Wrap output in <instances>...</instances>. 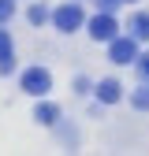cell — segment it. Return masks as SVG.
Returning <instances> with one entry per match:
<instances>
[{
  "mask_svg": "<svg viewBox=\"0 0 149 156\" xmlns=\"http://www.w3.org/2000/svg\"><path fill=\"white\" fill-rule=\"evenodd\" d=\"M138 37H116V41H108V60L112 63H138Z\"/></svg>",
  "mask_w": 149,
  "mask_h": 156,
  "instance_id": "6da1fadb",
  "label": "cell"
},
{
  "mask_svg": "<svg viewBox=\"0 0 149 156\" xmlns=\"http://www.w3.org/2000/svg\"><path fill=\"white\" fill-rule=\"evenodd\" d=\"M89 37H93V41H116V37H119V23H116V15H112V11L93 15V19H89Z\"/></svg>",
  "mask_w": 149,
  "mask_h": 156,
  "instance_id": "7a4b0ae2",
  "label": "cell"
},
{
  "mask_svg": "<svg viewBox=\"0 0 149 156\" xmlns=\"http://www.w3.org/2000/svg\"><path fill=\"white\" fill-rule=\"evenodd\" d=\"M19 86H23V93H30V97H45V93L52 89V74H49L45 67H30Z\"/></svg>",
  "mask_w": 149,
  "mask_h": 156,
  "instance_id": "3957f363",
  "label": "cell"
},
{
  "mask_svg": "<svg viewBox=\"0 0 149 156\" xmlns=\"http://www.w3.org/2000/svg\"><path fill=\"white\" fill-rule=\"evenodd\" d=\"M52 23H56V30H60V34H74V30L86 23V15H82L78 4H64V8H56Z\"/></svg>",
  "mask_w": 149,
  "mask_h": 156,
  "instance_id": "277c9868",
  "label": "cell"
},
{
  "mask_svg": "<svg viewBox=\"0 0 149 156\" xmlns=\"http://www.w3.org/2000/svg\"><path fill=\"white\" fill-rule=\"evenodd\" d=\"M119 97H123V86L116 82V78H101L97 82V101L101 104H116Z\"/></svg>",
  "mask_w": 149,
  "mask_h": 156,
  "instance_id": "5b68a950",
  "label": "cell"
},
{
  "mask_svg": "<svg viewBox=\"0 0 149 156\" xmlns=\"http://www.w3.org/2000/svg\"><path fill=\"white\" fill-rule=\"evenodd\" d=\"M34 119L41 123V126H52L56 119H60V108H56V104H49V101H41V104L34 108Z\"/></svg>",
  "mask_w": 149,
  "mask_h": 156,
  "instance_id": "8992f818",
  "label": "cell"
},
{
  "mask_svg": "<svg viewBox=\"0 0 149 156\" xmlns=\"http://www.w3.org/2000/svg\"><path fill=\"white\" fill-rule=\"evenodd\" d=\"M130 34L138 37V41H149V15L142 11V15H130V26H127Z\"/></svg>",
  "mask_w": 149,
  "mask_h": 156,
  "instance_id": "52a82bcc",
  "label": "cell"
},
{
  "mask_svg": "<svg viewBox=\"0 0 149 156\" xmlns=\"http://www.w3.org/2000/svg\"><path fill=\"white\" fill-rule=\"evenodd\" d=\"M11 34L8 30H0V71H11Z\"/></svg>",
  "mask_w": 149,
  "mask_h": 156,
  "instance_id": "ba28073f",
  "label": "cell"
},
{
  "mask_svg": "<svg viewBox=\"0 0 149 156\" xmlns=\"http://www.w3.org/2000/svg\"><path fill=\"white\" fill-rule=\"evenodd\" d=\"M134 108H142V112H149V86H142V89H134Z\"/></svg>",
  "mask_w": 149,
  "mask_h": 156,
  "instance_id": "9c48e42d",
  "label": "cell"
},
{
  "mask_svg": "<svg viewBox=\"0 0 149 156\" xmlns=\"http://www.w3.org/2000/svg\"><path fill=\"white\" fill-rule=\"evenodd\" d=\"M45 19H49V11H45L41 4H34V8H30V23H34V26H41Z\"/></svg>",
  "mask_w": 149,
  "mask_h": 156,
  "instance_id": "30bf717a",
  "label": "cell"
},
{
  "mask_svg": "<svg viewBox=\"0 0 149 156\" xmlns=\"http://www.w3.org/2000/svg\"><path fill=\"white\" fill-rule=\"evenodd\" d=\"M15 15V0H0V23H8Z\"/></svg>",
  "mask_w": 149,
  "mask_h": 156,
  "instance_id": "8fae6325",
  "label": "cell"
},
{
  "mask_svg": "<svg viewBox=\"0 0 149 156\" xmlns=\"http://www.w3.org/2000/svg\"><path fill=\"white\" fill-rule=\"evenodd\" d=\"M138 71H142V78L149 82V52H142V56H138Z\"/></svg>",
  "mask_w": 149,
  "mask_h": 156,
  "instance_id": "7c38bea8",
  "label": "cell"
},
{
  "mask_svg": "<svg viewBox=\"0 0 149 156\" xmlns=\"http://www.w3.org/2000/svg\"><path fill=\"white\" fill-rule=\"evenodd\" d=\"M97 4H101V11H116V8L123 4V0H97Z\"/></svg>",
  "mask_w": 149,
  "mask_h": 156,
  "instance_id": "4fadbf2b",
  "label": "cell"
}]
</instances>
